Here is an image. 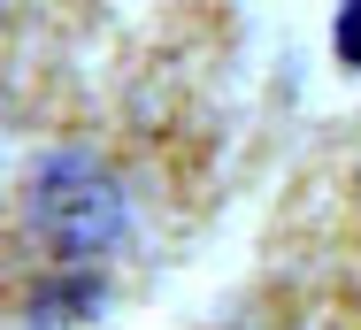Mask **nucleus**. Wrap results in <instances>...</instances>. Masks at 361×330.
I'll return each mask as SVG.
<instances>
[{
	"label": "nucleus",
	"instance_id": "nucleus-1",
	"mask_svg": "<svg viewBox=\"0 0 361 330\" xmlns=\"http://www.w3.org/2000/svg\"><path fill=\"white\" fill-rule=\"evenodd\" d=\"M338 54L361 69V0H346V16H338Z\"/></svg>",
	"mask_w": 361,
	"mask_h": 330
}]
</instances>
